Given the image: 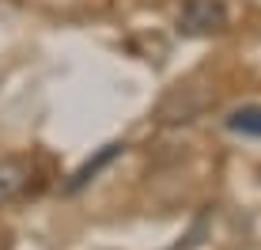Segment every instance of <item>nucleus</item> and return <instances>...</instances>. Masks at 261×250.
I'll list each match as a JSON object with an SVG mask.
<instances>
[{
    "label": "nucleus",
    "instance_id": "nucleus-1",
    "mask_svg": "<svg viewBox=\"0 0 261 250\" xmlns=\"http://www.w3.org/2000/svg\"><path fill=\"white\" fill-rule=\"evenodd\" d=\"M227 27V4L223 0H182L178 12V31L186 38H201V34H216Z\"/></svg>",
    "mask_w": 261,
    "mask_h": 250
},
{
    "label": "nucleus",
    "instance_id": "nucleus-2",
    "mask_svg": "<svg viewBox=\"0 0 261 250\" xmlns=\"http://www.w3.org/2000/svg\"><path fill=\"white\" fill-rule=\"evenodd\" d=\"M31 178H34V163L27 156H0V209L19 201L31 190Z\"/></svg>",
    "mask_w": 261,
    "mask_h": 250
},
{
    "label": "nucleus",
    "instance_id": "nucleus-3",
    "mask_svg": "<svg viewBox=\"0 0 261 250\" xmlns=\"http://www.w3.org/2000/svg\"><path fill=\"white\" fill-rule=\"evenodd\" d=\"M121 152H125V140H110V144H102L91 159H84V163L76 167V174H72L68 182H65V193H80L84 186H91L95 178H98V174L106 171V167L114 163V159L121 156Z\"/></svg>",
    "mask_w": 261,
    "mask_h": 250
},
{
    "label": "nucleus",
    "instance_id": "nucleus-4",
    "mask_svg": "<svg viewBox=\"0 0 261 250\" xmlns=\"http://www.w3.org/2000/svg\"><path fill=\"white\" fill-rule=\"evenodd\" d=\"M223 125H227L231 133H239V137L261 140V103H246V106H239V110H231L227 118H223Z\"/></svg>",
    "mask_w": 261,
    "mask_h": 250
}]
</instances>
